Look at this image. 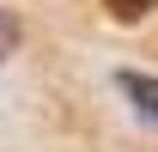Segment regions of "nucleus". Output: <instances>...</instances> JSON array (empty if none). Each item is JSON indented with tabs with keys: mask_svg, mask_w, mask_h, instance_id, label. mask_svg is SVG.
<instances>
[{
	"mask_svg": "<svg viewBox=\"0 0 158 152\" xmlns=\"http://www.w3.org/2000/svg\"><path fill=\"white\" fill-rule=\"evenodd\" d=\"M116 91L128 97V110H134L140 122L158 128V73H134V67H122V73H116Z\"/></svg>",
	"mask_w": 158,
	"mask_h": 152,
	"instance_id": "f257e3e1",
	"label": "nucleus"
},
{
	"mask_svg": "<svg viewBox=\"0 0 158 152\" xmlns=\"http://www.w3.org/2000/svg\"><path fill=\"white\" fill-rule=\"evenodd\" d=\"M110 6V19H122V24H134V19H146V12H158V0H103Z\"/></svg>",
	"mask_w": 158,
	"mask_h": 152,
	"instance_id": "f03ea898",
	"label": "nucleus"
}]
</instances>
